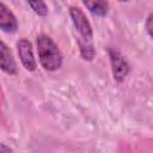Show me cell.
<instances>
[{
  "mask_svg": "<svg viewBox=\"0 0 153 153\" xmlns=\"http://www.w3.org/2000/svg\"><path fill=\"white\" fill-rule=\"evenodd\" d=\"M69 16L74 29L78 32V44L80 48V54L84 60L91 61L94 57V45H93V31L92 26L84 13V11L78 6L69 7Z\"/></svg>",
  "mask_w": 153,
  "mask_h": 153,
  "instance_id": "1",
  "label": "cell"
},
{
  "mask_svg": "<svg viewBox=\"0 0 153 153\" xmlns=\"http://www.w3.org/2000/svg\"><path fill=\"white\" fill-rule=\"evenodd\" d=\"M37 53L41 66L49 72L57 71L62 66V54L57 44L47 35L42 33L36 39Z\"/></svg>",
  "mask_w": 153,
  "mask_h": 153,
  "instance_id": "2",
  "label": "cell"
},
{
  "mask_svg": "<svg viewBox=\"0 0 153 153\" xmlns=\"http://www.w3.org/2000/svg\"><path fill=\"white\" fill-rule=\"evenodd\" d=\"M109 57H110L114 79L117 82H122L129 73V65L127 60L116 49H109Z\"/></svg>",
  "mask_w": 153,
  "mask_h": 153,
  "instance_id": "3",
  "label": "cell"
},
{
  "mask_svg": "<svg viewBox=\"0 0 153 153\" xmlns=\"http://www.w3.org/2000/svg\"><path fill=\"white\" fill-rule=\"evenodd\" d=\"M17 51H18V56L24 68L29 72H33L37 67V62L33 55L32 44L27 39L22 38L17 42Z\"/></svg>",
  "mask_w": 153,
  "mask_h": 153,
  "instance_id": "4",
  "label": "cell"
},
{
  "mask_svg": "<svg viewBox=\"0 0 153 153\" xmlns=\"http://www.w3.org/2000/svg\"><path fill=\"white\" fill-rule=\"evenodd\" d=\"M0 29L7 33H13L18 29V22L14 14L4 2H0Z\"/></svg>",
  "mask_w": 153,
  "mask_h": 153,
  "instance_id": "5",
  "label": "cell"
},
{
  "mask_svg": "<svg viewBox=\"0 0 153 153\" xmlns=\"http://www.w3.org/2000/svg\"><path fill=\"white\" fill-rule=\"evenodd\" d=\"M0 67L7 74H11V75L17 74V63L14 61V57L10 48L5 44L4 41H1L0 43Z\"/></svg>",
  "mask_w": 153,
  "mask_h": 153,
  "instance_id": "6",
  "label": "cell"
},
{
  "mask_svg": "<svg viewBox=\"0 0 153 153\" xmlns=\"http://www.w3.org/2000/svg\"><path fill=\"white\" fill-rule=\"evenodd\" d=\"M84 5L88 8V11L92 14L97 17H104L109 12L108 1H84Z\"/></svg>",
  "mask_w": 153,
  "mask_h": 153,
  "instance_id": "7",
  "label": "cell"
},
{
  "mask_svg": "<svg viewBox=\"0 0 153 153\" xmlns=\"http://www.w3.org/2000/svg\"><path fill=\"white\" fill-rule=\"evenodd\" d=\"M27 5L39 17H45L48 14V7H47L45 2H43V1H29Z\"/></svg>",
  "mask_w": 153,
  "mask_h": 153,
  "instance_id": "8",
  "label": "cell"
},
{
  "mask_svg": "<svg viewBox=\"0 0 153 153\" xmlns=\"http://www.w3.org/2000/svg\"><path fill=\"white\" fill-rule=\"evenodd\" d=\"M145 26H146L147 33L153 38V13L147 17V19H146V25H145Z\"/></svg>",
  "mask_w": 153,
  "mask_h": 153,
  "instance_id": "9",
  "label": "cell"
},
{
  "mask_svg": "<svg viewBox=\"0 0 153 153\" xmlns=\"http://www.w3.org/2000/svg\"><path fill=\"white\" fill-rule=\"evenodd\" d=\"M1 153H13L12 152V149L10 148V147H7L6 145H1Z\"/></svg>",
  "mask_w": 153,
  "mask_h": 153,
  "instance_id": "10",
  "label": "cell"
}]
</instances>
